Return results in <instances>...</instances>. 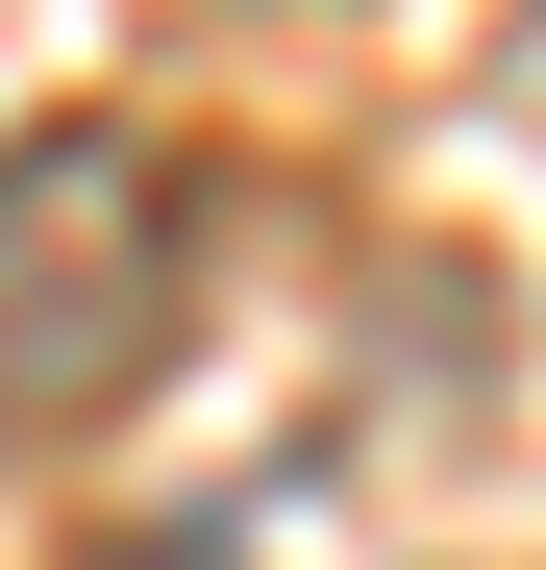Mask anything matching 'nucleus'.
<instances>
[{
    "instance_id": "nucleus-1",
    "label": "nucleus",
    "mask_w": 546,
    "mask_h": 570,
    "mask_svg": "<svg viewBox=\"0 0 546 570\" xmlns=\"http://www.w3.org/2000/svg\"><path fill=\"white\" fill-rule=\"evenodd\" d=\"M174 323H199V199H174V149L125 125H26L0 149V471L125 422Z\"/></svg>"
}]
</instances>
